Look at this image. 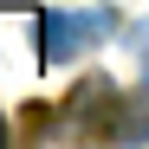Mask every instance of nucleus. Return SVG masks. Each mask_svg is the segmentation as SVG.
<instances>
[{"label": "nucleus", "instance_id": "obj_2", "mask_svg": "<svg viewBox=\"0 0 149 149\" xmlns=\"http://www.w3.org/2000/svg\"><path fill=\"white\" fill-rule=\"evenodd\" d=\"M117 104H123L117 84L104 78V71H91V78L65 97V117H78V130H84V136H110V123H104V117H117Z\"/></svg>", "mask_w": 149, "mask_h": 149}, {"label": "nucleus", "instance_id": "obj_3", "mask_svg": "<svg viewBox=\"0 0 149 149\" xmlns=\"http://www.w3.org/2000/svg\"><path fill=\"white\" fill-rule=\"evenodd\" d=\"M0 143H7V117H0Z\"/></svg>", "mask_w": 149, "mask_h": 149}, {"label": "nucleus", "instance_id": "obj_1", "mask_svg": "<svg viewBox=\"0 0 149 149\" xmlns=\"http://www.w3.org/2000/svg\"><path fill=\"white\" fill-rule=\"evenodd\" d=\"M117 33V7H84V13H39V58L45 65H78Z\"/></svg>", "mask_w": 149, "mask_h": 149}]
</instances>
